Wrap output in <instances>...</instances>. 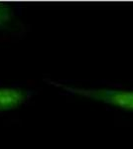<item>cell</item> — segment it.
I'll use <instances>...</instances> for the list:
<instances>
[{
    "label": "cell",
    "mask_w": 133,
    "mask_h": 149,
    "mask_svg": "<svg viewBox=\"0 0 133 149\" xmlns=\"http://www.w3.org/2000/svg\"><path fill=\"white\" fill-rule=\"evenodd\" d=\"M32 95L31 91L21 88H0V112L19 109Z\"/></svg>",
    "instance_id": "cell-2"
},
{
    "label": "cell",
    "mask_w": 133,
    "mask_h": 149,
    "mask_svg": "<svg viewBox=\"0 0 133 149\" xmlns=\"http://www.w3.org/2000/svg\"><path fill=\"white\" fill-rule=\"evenodd\" d=\"M23 24L17 18L15 11L10 4L0 2V31H19Z\"/></svg>",
    "instance_id": "cell-3"
},
{
    "label": "cell",
    "mask_w": 133,
    "mask_h": 149,
    "mask_svg": "<svg viewBox=\"0 0 133 149\" xmlns=\"http://www.w3.org/2000/svg\"><path fill=\"white\" fill-rule=\"evenodd\" d=\"M50 84L79 97L91 98L93 100L107 103L112 107L133 111V92L115 90H84V88L68 86L55 81H50Z\"/></svg>",
    "instance_id": "cell-1"
}]
</instances>
